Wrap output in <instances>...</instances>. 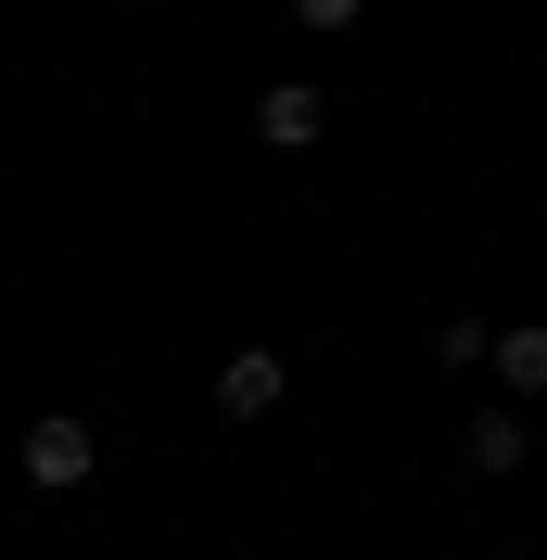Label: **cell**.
Returning <instances> with one entry per match:
<instances>
[{"label": "cell", "mask_w": 547, "mask_h": 560, "mask_svg": "<svg viewBox=\"0 0 547 560\" xmlns=\"http://www.w3.org/2000/svg\"><path fill=\"white\" fill-rule=\"evenodd\" d=\"M484 357H497V318H445L433 331V370H484Z\"/></svg>", "instance_id": "obj_6"}, {"label": "cell", "mask_w": 547, "mask_h": 560, "mask_svg": "<svg viewBox=\"0 0 547 560\" xmlns=\"http://www.w3.org/2000/svg\"><path fill=\"white\" fill-rule=\"evenodd\" d=\"M280 395H293V357L280 345H230L217 357V420H268Z\"/></svg>", "instance_id": "obj_2"}, {"label": "cell", "mask_w": 547, "mask_h": 560, "mask_svg": "<svg viewBox=\"0 0 547 560\" xmlns=\"http://www.w3.org/2000/svg\"><path fill=\"white\" fill-rule=\"evenodd\" d=\"M522 458H535V433H522V408H472V420H458V471H472V485H510Z\"/></svg>", "instance_id": "obj_3"}, {"label": "cell", "mask_w": 547, "mask_h": 560, "mask_svg": "<svg viewBox=\"0 0 547 560\" xmlns=\"http://www.w3.org/2000/svg\"><path fill=\"white\" fill-rule=\"evenodd\" d=\"M370 0H293V26H357Z\"/></svg>", "instance_id": "obj_7"}, {"label": "cell", "mask_w": 547, "mask_h": 560, "mask_svg": "<svg viewBox=\"0 0 547 560\" xmlns=\"http://www.w3.org/2000/svg\"><path fill=\"white\" fill-rule=\"evenodd\" d=\"M90 471H103V433H90V420L77 408H51V420H26V485H90Z\"/></svg>", "instance_id": "obj_1"}, {"label": "cell", "mask_w": 547, "mask_h": 560, "mask_svg": "<svg viewBox=\"0 0 547 560\" xmlns=\"http://www.w3.org/2000/svg\"><path fill=\"white\" fill-rule=\"evenodd\" d=\"M318 128H331V115H318V90H306V77H280V90H255V140H268V153H306Z\"/></svg>", "instance_id": "obj_4"}, {"label": "cell", "mask_w": 547, "mask_h": 560, "mask_svg": "<svg viewBox=\"0 0 547 560\" xmlns=\"http://www.w3.org/2000/svg\"><path fill=\"white\" fill-rule=\"evenodd\" d=\"M484 370L510 383V408H522V395H547V318H510V331H497V357H484Z\"/></svg>", "instance_id": "obj_5"}]
</instances>
